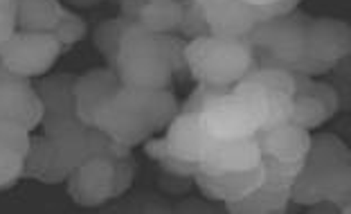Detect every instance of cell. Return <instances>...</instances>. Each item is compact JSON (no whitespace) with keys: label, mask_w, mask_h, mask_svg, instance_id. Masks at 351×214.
Wrapping results in <instances>:
<instances>
[{"label":"cell","mask_w":351,"mask_h":214,"mask_svg":"<svg viewBox=\"0 0 351 214\" xmlns=\"http://www.w3.org/2000/svg\"><path fill=\"white\" fill-rule=\"evenodd\" d=\"M291 201L313 210L349 212L351 201V154L333 133L311 136V147L291 187Z\"/></svg>","instance_id":"obj_1"},{"label":"cell","mask_w":351,"mask_h":214,"mask_svg":"<svg viewBox=\"0 0 351 214\" xmlns=\"http://www.w3.org/2000/svg\"><path fill=\"white\" fill-rule=\"evenodd\" d=\"M180 113V104L169 88L140 91L122 86L99 108L95 126L108 138L135 147L142 145L156 131L167 129Z\"/></svg>","instance_id":"obj_2"},{"label":"cell","mask_w":351,"mask_h":214,"mask_svg":"<svg viewBox=\"0 0 351 214\" xmlns=\"http://www.w3.org/2000/svg\"><path fill=\"white\" fill-rule=\"evenodd\" d=\"M117 77L122 86H129V88H169L173 73L162 36L151 34L140 23H131L124 29L122 43H119Z\"/></svg>","instance_id":"obj_3"},{"label":"cell","mask_w":351,"mask_h":214,"mask_svg":"<svg viewBox=\"0 0 351 214\" xmlns=\"http://www.w3.org/2000/svg\"><path fill=\"white\" fill-rule=\"evenodd\" d=\"M189 77L196 84L234 86L254 68L252 47L245 38L203 36L185 45Z\"/></svg>","instance_id":"obj_4"},{"label":"cell","mask_w":351,"mask_h":214,"mask_svg":"<svg viewBox=\"0 0 351 214\" xmlns=\"http://www.w3.org/2000/svg\"><path fill=\"white\" fill-rule=\"evenodd\" d=\"M266 120V102L257 86L237 82L230 93L221 95L201 113L205 133L214 140L252 138Z\"/></svg>","instance_id":"obj_5"},{"label":"cell","mask_w":351,"mask_h":214,"mask_svg":"<svg viewBox=\"0 0 351 214\" xmlns=\"http://www.w3.org/2000/svg\"><path fill=\"white\" fill-rule=\"evenodd\" d=\"M306 14L293 12L257 23L245 36V41L252 47L254 66L286 70L291 63L306 57Z\"/></svg>","instance_id":"obj_6"},{"label":"cell","mask_w":351,"mask_h":214,"mask_svg":"<svg viewBox=\"0 0 351 214\" xmlns=\"http://www.w3.org/2000/svg\"><path fill=\"white\" fill-rule=\"evenodd\" d=\"M66 52L50 32H21L16 29L0 45V66L14 75L36 79L47 75Z\"/></svg>","instance_id":"obj_7"},{"label":"cell","mask_w":351,"mask_h":214,"mask_svg":"<svg viewBox=\"0 0 351 214\" xmlns=\"http://www.w3.org/2000/svg\"><path fill=\"white\" fill-rule=\"evenodd\" d=\"M75 79L73 73L43 75L36 79L34 91L41 97L43 120L41 129L47 138H59L63 133L88 126L79 120L75 104Z\"/></svg>","instance_id":"obj_8"},{"label":"cell","mask_w":351,"mask_h":214,"mask_svg":"<svg viewBox=\"0 0 351 214\" xmlns=\"http://www.w3.org/2000/svg\"><path fill=\"white\" fill-rule=\"evenodd\" d=\"M41 120L43 104L32 79L14 73L5 77L0 82V122H12L27 131H34L36 126H41Z\"/></svg>","instance_id":"obj_9"},{"label":"cell","mask_w":351,"mask_h":214,"mask_svg":"<svg viewBox=\"0 0 351 214\" xmlns=\"http://www.w3.org/2000/svg\"><path fill=\"white\" fill-rule=\"evenodd\" d=\"M66 187L70 199L82 208H99L113 201V163L106 158H93L79 165L68 174Z\"/></svg>","instance_id":"obj_10"},{"label":"cell","mask_w":351,"mask_h":214,"mask_svg":"<svg viewBox=\"0 0 351 214\" xmlns=\"http://www.w3.org/2000/svg\"><path fill=\"white\" fill-rule=\"evenodd\" d=\"M261 165V152L257 140H212L203 156L198 158V171L201 174H228L243 171Z\"/></svg>","instance_id":"obj_11"},{"label":"cell","mask_w":351,"mask_h":214,"mask_svg":"<svg viewBox=\"0 0 351 214\" xmlns=\"http://www.w3.org/2000/svg\"><path fill=\"white\" fill-rule=\"evenodd\" d=\"M351 52V27L338 19L306 21V57L336 66Z\"/></svg>","instance_id":"obj_12"},{"label":"cell","mask_w":351,"mask_h":214,"mask_svg":"<svg viewBox=\"0 0 351 214\" xmlns=\"http://www.w3.org/2000/svg\"><path fill=\"white\" fill-rule=\"evenodd\" d=\"M122 88V82L115 70L110 68H90L75 79V104L79 120L88 126H95L99 108Z\"/></svg>","instance_id":"obj_13"},{"label":"cell","mask_w":351,"mask_h":214,"mask_svg":"<svg viewBox=\"0 0 351 214\" xmlns=\"http://www.w3.org/2000/svg\"><path fill=\"white\" fill-rule=\"evenodd\" d=\"M210 34L219 38H245L257 25L254 5L245 0H205Z\"/></svg>","instance_id":"obj_14"},{"label":"cell","mask_w":351,"mask_h":214,"mask_svg":"<svg viewBox=\"0 0 351 214\" xmlns=\"http://www.w3.org/2000/svg\"><path fill=\"white\" fill-rule=\"evenodd\" d=\"M263 183V165L243 171H228V174H194V185L201 189L205 199L210 201H237L250 194Z\"/></svg>","instance_id":"obj_15"},{"label":"cell","mask_w":351,"mask_h":214,"mask_svg":"<svg viewBox=\"0 0 351 214\" xmlns=\"http://www.w3.org/2000/svg\"><path fill=\"white\" fill-rule=\"evenodd\" d=\"M254 140L259 145L261 158H270V160H304L311 147L308 129H302L293 122L259 129L254 133Z\"/></svg>","instance_id":"obj_16"},{"label":"cell","mask_w":351,"mask_h":214,"mask_svg":"<svg viewBox=\"0 0 351 214\" xmlns=\"http://www.w3.org/2000/svg\"><path fill=\"white\" fill-rule=\"evenodd\" d=\"M68 169L63 167L57 142L43 136H29V149L23 156V178H34L43 185L66 183Z\"/></svg>","instance_id":"obj_17"},{"label":"cell","mask_w":351,"mask_h":214,"mask_svg":"<svg viewBox=\"0 0 351 214\" xmlns=\"http://www.w3.org/2000/svg\"><path fill=\"white\" fill-rule=\"evenodd\" d=\"M214 138H210L201 124V115L196 113H178L167 126V149L169 154L185 158V160H198Z\"/></svg>","instance_id":"obj_18"},{"label":"cell","mask_w":351,"mask_h":214,"mask_svg":"<svg viewBox=\"0 0 351 214\" xmlns=\"http://www.w3.org/2000/svg\"><path fill=\"white\" fill-rule=\"evenodd\" d=\"M291 203V189L263 183L243 199L228 201L226 210L232 214H284Z\"/></svg>","instance_id":"obj_19"},{"label":"cell","mask_w":351,"mask_h":214,"mask_svg":"<svg viewBox=\"0 0 351 214\" xmlns=\"http://www.w3.org/2000/svg\"><path fill=\"white\" fill-rule=\"evenodd\" d=\"M66 14L59 0H19L16 10V29L21 32H50L57 27Z\"/></svg>","instance_id":"obj_20"},{"label":"cell","mask_w":351,"mask_h":214,"mask_svg":"<svg viewBox=\"0 0 351 214\" xmlns=\"http://www.w3.org/2000/svg\"><path fill=\"white\" fill-rule=\"evenodd\" d=\"M185 3L182 0H151L138 23L151 34H178Z\"/></svg>","instance_id":"obj_21"},{"label":"cell","mask_w":351,"mask_h":214,"mask_svg":"<svg viewBox=\"0 0 351 214\" xmlns=\"http://www.w3.org/2000/svg\"><path fill=\"white\" fill-rule=\"evenodd\" d=\"M131 23H126L124 19H106L95 25L93 29V43L99 50V54L106 61V68L115 70L117 73V54H119V43H122L124 29Z\"/></svg>","instance_id":"obj_22"},{"label":"cell","mask_w":351,"mask_h":214,"mask_svg":"<svg viewBox=\"0 0 351 214\" xmlns=\"http://www.w3.org/2000/svg\"><path fill=\"white\" fill-rule=\"evenodd\" d=\"M326 120H331L329 113L320 99L315 97L313 93L308 95H293V115L291 122L302 126V129H317L322 126Z\"/></svg>","instance_id":"obj_23"},{"label":"cell","mask_w":351,"mask_h":214,"mask_svg":"<svg viewBox=\"0 0 351 214\" xmlns=\"http://www.w3.org/2000/svg\"><path fill=\"white\" fill-rule=\"evenodd\" d=\"M241 82L245 84H254L261 86L266 91L273 93H284V95H295V82H293V73L284 68H270V66H254L248 75H245Z\"/></svg>","instance_id":"obj_24"},{"label":"cell","mask_w":351,"mask_h":214,"mask_svg":"<svg viewBox=\"0 0 351 214\" xmlns=\"http://www.w3.org/2000/svg\"><path fill=\"white\" fill-rule=\"evenodd\" d=\"M178 36H182L185 41L212 36L210 25H207V16H205V0H187L185 3V12H182Z\"/></svg>","instance_id":"obj_25"},{"label":"cell","mask_w":351,"mask_h":214,"mask_svg":"<svg viewBox=\"0 0 351 214\" xmlns=\"http://www.w3.org/2000/svg\"><path fill=\"white\" fill-rule=\"evenodd\" d=\"M52 34L63 45V50H70L73 45H77L79 41H84L86 38L88 23L82 19V16H77L70 10H66V14H63L61 21L57 23V27L52 29Z\"/></svg>","instance_id":"obj_26"},{"label":"cell","mask_w":351,"mask_h":214,"mask_svg":"<svg viewBox=\"0 0 351 214\" xmlns=\"http://www.w3.org/2000/svg\"><path fill=\"white\" fill-rule=\"evenodd\" d=\"M232 86H212V84H196V88L189 93L185 104L180 106V113H196L201 115L207 104H212L214 99H219L221 95L230 93Z\"/></svg>","instance_id":"obj_27"},{"label":"cell","mask_w":351,"mask_h":214,"mask_svg":"<svg viewBox=\"0 0 351 214\" xmlns=\"http://www.w3.org/2000/svg\"><path fill=\"white\" fill-rule=\"evenodd\" d=\"M160 36H162V43L167 47V54H169L173 79H178V82H187V79H191L189 77L187 59H185V45H187V41H185V38H180L178 34H160Z\"/></svg>","instance_id":"obj_28"},{"label":"cell","mask_w":351,"mask_h":214,"mask_svg":"<svg viewBox=\"0 0 351 214\" xmlns=\"http://www.w3.org/2000/svg\"><path fill=\"white\" fill-rule=\"evenodd\" d=\"M23 178V156L0 147V192L14 187Z\"/></svg>","instance_id":"obj_29"},{"label":"cell","mask_w":351,"mask_h":214,"mask_svg":"<svg viewBox=\"0 0 351 214\" xmlns=\"http://www.w3.org/2000/svg\"><path fill=\"white\" fill-rule=\"evenodd\" d=\"M29 136H32V131L23 129L19 124L0 122V147H7L16 154L25 156L29 149Z\"/></svg>","instance_id":"obj_30"},{"label":"cell","mask_w":351,"mask_h":214,"mask_svg":"<svg viewBox=\"0 0 351 214\" xmlns=\"http://www.w3.org/2000/svg\"><path fill=\"white\" fill-rule=\"evenodd\" d=\"M135 171H138V167H135L133 156L119 158V160L113 163V194H115V199H119V196L133 185Z\"/></svg>","instance_id":"obj_31"},{"label":"cell","mask_w":351,"mask_h":214,"mask_svg":"<svg viewBox=\"0 0 351 214\" xmlns=\"http://www.w3.org/2000/svg\"><path fill=\"white\" fill-rule=\"evenodd\" d=\"M158 167L165 174H173V176H187L194 178V174H198V160H185L173 154H165L158 158Z\"/></svg>","instance_id":"obj_32"},{"label":"cell","mask_w":351,"mask_h":214,"mask_svg":"<svg viewBox=\"0 0 351 214\" xmlns=\"http://www.w3.org/2000/svg\"><path fill=\"white\" fill-rule=\"evenodd\" d=\"M308 93H313L315 97L322 102L324 108H326V113H329V117H333L340 110V95H338V91L333 88L331 84L315 82V79H313V86H311Z\"/></svg>","instance_id":"obj_33"},{"label":"cell","mask_w":351,"mask_h":214,"mask_svg":"<svg viewBox=\"0 0 351 214\" xmlns=\"http://www.w3.org/2000/svg\"><path fill=\"white\" fill-rule=\"evenodd\" d=\"M333 66L331 63H324V61H315V59H308V57H302L300 61L291 63L289 73H298V75H306V77H313V75H324L329 73Z\"/></svg>","instance_id":"obj_34"},{"label":"cell","mask_w":351,"mask_h":214,"mask_svg":"<svg viewBox=\"0 0 351 214\" xmlns=\"http://www.w3.org/2000/svg\"><path fill=\"white\" fill-rule=\"evenodd\" d=\"M151 3V0H119V19H124L126 23H138L142 10Z\"/></svg>","instance_id":"obj_35"},{"label":"cell","mask_w":351,"mask_h":214,"mask_svg":"<svg viewBox=\"0 0 351 214\" xmlns=\"http://www.w3.org/2000/svg\"><path fill=\"white\" fill-rule=\"evenodd\" d=\"M214 210L217 208H212V205H207L198 199H187V201L176 205V212H214Z\"/></svg>","instance_id":"obj_36"},{"label":"cell","mask_w":351,"mask_h":214,"mask_svg":"<svg viewBox=\"0 0 351 214\" xmlns=\"http://www.w3.org/2000/svg\"><path fill=\"white\" fill-rule=\"evenodd\" d=\"M16 32V19L10 14H3L0 12V45H3L7 38Z\"/></svg>","instance_id":"obj_37"},{"label":"cell","mask_w":351,"mask_h":214,"mask_svg":"<svg viewBox=\"0 0 351 214\" xmlns=\"http://www.w3.org/2000/svg\"><path fill=\"white\" fill-rule=\"evenodd\" d=\"M70 7H77V10H90V7H97L104 0H63Z\"/></svg>","instance_id":"obj_38"},{"label":"cell","mask_w":351,"mask_h":214,"mask_svg":"<svg viewBox=\"0 0 351 214\" xmlns=\"http://www.w3.org/2000/svg\"><path fill=\"white\" fill-rule=\"evenodd\" d=\"M16 10H19V5H16L14 0H0V12L3 14H10L16 19Z\"/></svg>","instance_id":"obj_39"},{"label":"cell","mask_w":351,"mask_h":214,"mask_svg":"<svg viewBox=\"0 0 351 214\" xmlns=\"http://www.w3.org/2000/svg\"><path fill=\"white\" fill-rule=\"evenodd\" d=\"M250 5H268V3H277V0H245Z\"/></svg>","instance_id":"obj_40"},{"label":"cell","mask_w":351,"mask_h":214,"mask_svg":"<svg viewBox=\"0 0 351 214\" xmlns=\"http://www.w3.org/2000/svg\"><path fill=\"white\" fill-rule=\"evenodd\" d=\"M12 73H10V70H7V68H3V66H0V82H3V79L5 77H10Z\"/></svg>","instance_id":"obj_41"},{"label":"cell","mask_w":351,"mask_h":214,"mask_svg":"<svg viewBox=\"0 0 351 214\" xmlns=\"http://www.w3.org/2000/svg\"><path fill=\"white\" fill-rule=\"evenodd\" d=\"M106 3H113V5H117V3H119V0H106Z\"/></svg>","instance_id":"obj_42"}]
</instances>
